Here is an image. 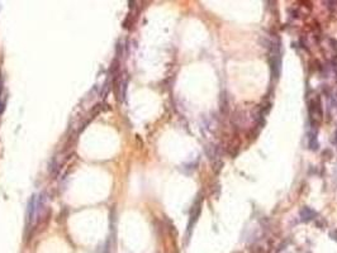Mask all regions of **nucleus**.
<instances>
[{
	"mask_svg": "<svg viewBox=\"0 0 337 253\" xmlns=\"http://www.w3.org/2000/svg\"><path fill=\"white\" fill-rule=\"evenodd\" d=\"M330 42H331V45H333L332 47L337 51V41H335V39H330Z\"/></svg>",
	"mask_w": 337,
	"mask_h": 253,
	"instance_id": "4",
	"label": "nucleus"
},
{
	"mask_svg": "<svg viewBox=\"0 0 337 253\" xmlns=\"http://www.w3.org/2000/svg\"><path fill=\"white\" fill-rule=\"evenodd\" d=\"M335 65H336V67H337V60H335Z\"/></svg>",
	"mask_w": 337,
	"mask_h": 253,
	"instance_id": "5",
	"label": "nucleus"
},
{
	"mask_svg": "<svg viewBox=\"0 0 337 253\" xmlns=\"http://www.w3.org/2000/svg\"><path fill=\"white\" fill-rule=\"evenodd\" d=\"M308 146L312 151H317L319 147V143L317 141V132L316 130H310L308 133Z\"/></svg>",
	"mask_w": 337,
	"mask_h": 253,
	"instance_id": "2",
	"label": "nucleus"
},
{
	"mask_svg": "<svg viewBox=\"0 0 337 253\" xmlns=\"http://www.w3.org/2000/svg\"><path fill=\"white\" fill-rule=\"evenodd\" d=\"M222 166H223V162H221V161H217V162L214 163V171L218 173V172H219V171L222 170Z\"/></svg>",
	"mask_w": 337,
	"mask_h": 253,
	"instance_id": "3",
	"label": "nucleus"
},
{
	"mask_svg": "<svg viewBox=\"0 0 337 253\" xmlns=\"http://www.w3.org/2000/svg\"><path fill=\"white\" fill-rule=\"evenodd\" d=\"M300 218H302V222H310L312 219H314L317 216V213L314 212L313 209H310L308 206H304L302 210H300V213H299Z\"/></svg>",
	"mask_w": 337,
	"mask_h": 253,
	"instance_id": "1",
	"label": "nucleus"
}]
</instances>
